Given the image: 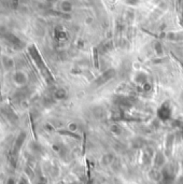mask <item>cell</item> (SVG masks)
Returning <instances> with one entry per match:
<instances>
[{
    "instance_id": "1",
    "label": "cell",
    "mask_w": 183,
    "mask_h": 184,
    "mask_svg": "<svg viewBox=\"0 0 183 184\" xmlns=\"http://www.w3.org/2000/svg\"><path fill=\"white\" fill-rule=\"evenodd\" d=\"M9 184H12V181H11V180L9 181Z\"/></svg>"
}]
</instances>
